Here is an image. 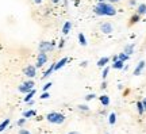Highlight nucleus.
I'll list each match as a JSON object with an SVG mask.
<instances>
[{
    "label": "nucleus",
    "mask_w": 146,
    "mask_h": 134,
    "mask_svg": "<svg viewBox=\"0 0 146 134\" xmlns=\"http://www.w3.org/2000/svg\"><path fill=\"white\" fill-rule=\"evenodd\" d=\"M94 12L100 16H114L116 15V8L112 4H110V3L100 1L99 4H96L94 7Z\"/></svg>",
    "instance_id": "f257e3e1"
},
{
    "label": "nucleus",
    "mask_w": 146,
    "mask_h": 134,
    "mask_svg": "<svg viewBox=\"0 0 146 134\" xmlns=\"http://www.w3.org/2000/svg\"><path fill=\"white\" fill-rule=\"evenodd\" d=\"M47 121L50 122V123H56V125H61L65 122V115L60 113H50L46 115Z\"/></svg>",
    "instance_id": "f03ea898"
},
{
    "label": "nucleus",
    "mask_w": 146,
    "mask_h": 134,
    "mask_svg": "<svg viewBox=\"0 0 146 134\" xmlns=\"http://www.w3.org/2000/svg\"><path fill=\"white\" fill-rule=\"evenodd\" d=\"M34 81L33 80H29V81H26V83H23L22 85H19V92H22V93H27V92H30L33 88H34Z\"/></svg>",
    "instance_id": "7ed1b4c3"
},
{
    "label": "nucleus",
    "mask_w": 146,
    "mask_h": 134,
    "mask_svg": "<svg viewBox=\"0 0 146 134\" xmlns=\"http://www.w3.org/2000/svg\"><path fill=\"white\" fill-rule=\"evenodd\" d=\"M54 49V42H49V41H43L39 43V50L43 53H47Z\"/></svg>",
    "instance_id": "20e7f679"
},
{
    "label": "nucleus",
    "mask_w": 146,
    "mask_h": 134,
    "mask_svg": "<svg viewBox=\"0 0 146 134\" xmlns=\"http://www.w3.org/2000/svg\"><path fill=\"white\" fill-rule=\"evenodd\" d=\"M100 31H102L103 34H111V33L114 31V27H112V25H111L110 22H104V23L100 25Z\"/></svg>",
    "instance_id": "39448f33"
},
{
    "label": "nucleus",
    "mask_w": 146,
    "mask_h": 134,
    "mask_svg": "<svg viewBox=\"0 0 146 134\" xmlns=\"http://www.w3.org/2000/svg\"><path fill=\"white\" fill-rule=\"evenodd\" d=\"M23 73L26 75L29 79H33L35 77L36 75V67H33V65H29V67L25 68V71H23Z\"/></svg>",
    "instance_id": "423d86ee"
},
{
    "label": "nucleus",
    "mask_w": 146,
    "mask_h": 134,
    "mask_svg": "<svg viewBox=\"0 0 146 134\" xmlns=\"http://www.w3.org/2000/svg\"><path fill=\"white\" fill-rule=\"evenodd\" d=\"M46 61H47V56H46V53L41 52V53H39V56H38V60H36V68L43 67V65L46 64Z\"/></svg>",
    "instance_id": "0eeeda50"
},
{
    "label": "nucleus",
    "mask_w": 146,
    "mask_h": 134,
    "mask_svg": "<svg viewBox=\"0 0 146 134\" xmlns=\"http://www.w3.org/2000/svg\"><path fill=\"white\" fill-rule=\"evenodd\" d=\"M145 67H146V62L145 61H139V62H138L137 68L134 69V76H139V75L142 73V71L145 69Z\"/></svg>",
    "instance_id": "6e6552de"
},
{
    "label": "nucleus",
    "mask_w": 146,
    "mask_h": 134,
    "mask_svg": "<svg viewBox=\"0 0 146 134\" xmlns=\"http://www.w3.org/2000/svg\"><path fill=\"white\" fill-rule=\"evenodd\" d=\"M134 47H135V45L134 43H130V45H126V47H125V50L123 52L127 54V56H131L133 53H134Z\"/></svg>",
    "instance_id": "1a4fd4ad"
},
{
    "label": "nucleus",
    "mask_w": 146,
    "mask_h": 134,
    "mask_svg": "<svg viewBox=\"0 0 146 134\" xmlns=\"http://www.w3.org/2000/svg\"><path fill=\"white\" fill-rule=\"evenodd\" d=\"M54 68H56V64H52V65H50V67H49V69H47L46 72L43 73V76H42V77H43V79L49 77V76H50V75H52V73L54 72V71H56V69H54Z\"/></svg>",
    "instance_id": "9d476101"
},
{
    "label": "nucleus",
    "mask_w": 146,
    "mask_h": 134,
    "mask_svg": "<svg viewBox=\"0 0 146 134\" xmlns=\"http://www.w3.org/2000/svg\"><path fill=\"white\" fill-rule=\"evenodd\" d=\"M108 61H110V58L108 57H102L99 61H98V67H100V68H104L107 64H108Z\"/></svg>",
    "instance_id": "9b49d317"
},
{
    "label": "nucleus",
    "mask_w": 146,
    "mask_h": 134,
    "mask_svg": "<svg viewBox=\"0 0 146 134\" xmlns=\"http://www.w3.org/2000/svg\"><path fill=\"white\" fill-rule=\"evenodd\" d=\"M112 68H114V69H123V68H125V62L120 61V60H116V61H114V64H112Z\"/></svg>",
    "instance_id": "f8f14e48"
},
{
    "label": "nucleus",
    "mask_w": 146,
    "mask_h": 134,
    "mask_svg": "<svg viewBox=\"0 0 146 134\" xmlns=\"http://www.w3.org/2000/svg\"><path fill=\"white\" fill-rule=\"evenodd\" d=\"M137 14H138V15H145L146 14V4L142 3V4L138 5V8H137Z\"/></svg>",
    "instance_id": "ddd939ff"
},
{
    "label": "nucleus",
    "mask_w": 146,
    "mask_h": 134,
    "mask_svg": "<svg viewBox=\"0 0 146 134\" xmlns=\"http://www.w3.org/2000/svg\"><path fill=\"white\" fill-rule=\"evenodd\" d=\"M66 62H68V58H66V57H64L62 60H60V61L56 64V68H54V69H56V71H58V69H60V68H62Z\"/></svg>",
    "instance_id": "4468645a"
},
{
    "label": "nucleus",
    "mask_w": 146,
    "mask_h": 134,
    "mask_svg": "<svg viewBox=\"0 0 146 134\" xmlns=\"http://www.w3.org/2000/svg\"><path fill=\"white\" fill-rule=\"evenodd\" d=\"M99 99H100V102H102V104H103L104 107L110 104V98L107 96V95H102V96H99Z\"/></svg>",
    "instance_id": "2eb2a0df"
},
{
    "label": "nucleus",
    "mask_w": 146,
    "mask_h": 134,
    "mask_svg": "<svg viewBox=\"0 0 146 134\" xmlns=\"http://www.w3.org/2000/svg\"><path fill=\"white\" fill-rule=\"evenodd\" d=\"M70 29H72V23H70V22H65V25H64V27H62V33L64 34H69Z\"/></svg>",
    "instance_id": "dca6fc26"
},
{
    "label": "nucleus",
    "mask_w": 146,
    "mask_h": 134,
    "mask_svg": "<svg viewBox=\"0 0 146 134\" xmlns=\"http://www.w3.org/2000/svg\"><path fill=\"white\" fill-rule=\"evenodd\" d=\"M8 125H10V119H8V118L4 119V121L0 123V133H1V131H4V130L8 127Z\"/></svg>",
    "instance_id": "f3484780"
},
{
    "label": "nucleus",
    "mask_w": 146,
    "mask_h": 134,
    "mask_svg": "<svg viewBox=\"0 0 146 134\" xmlns=\"http://www.w3.org/2000/svg\"><path fill=\"white\" fill-rule=\"evenodd\" d=\"M78 42H80V45H81V46H87V39H85V37H84L83 33H80V34H78Z\"/></svg>",
    "instance_id": "a211bd4d"
},
{
    "label": "nucleus",
    "mask_w": 146,
    "mask_h": 134,
    "mask_svg": "<svg viewBox=\"0 0 146 134\" xmlns=\"http://www.w3.org/2000/svg\"><path fill=\"white\" fill-rule=\"evenodd\" d=\"M34 95H35V89L33 88V89L30 91V92H27V96L25 98V102H27V103H29V102H30V100L33 99V96H34Z\"/></svg>",
    "instance_id": "6ab92c4d"
},
{
    "label": "nucleus",
    "mask_w": 146,
    "mask_h": 134,
    "mask_svg": "<svg viewBox=\"0 0 146 134\" xmlns=\"http://www.w3.org/2000/svg\"><path fill=\"white\" fill-rule=\"evenodd\" d=\"M35 111H34V110H29V111H25V113H23V117H25V118H30V117H35Z\"/></svg>",
    "instance_id": "aec40b11"
},
{
    "label": "nucleus",
    "mask_w": 146,
    "mask_h": 134,
    "mask_svg": "<svg viewBox=\"0 0 146 134\" xmlns=\"http://www.w3.org/2000/svg\"><path fill=\"white\" fill-rule=\"evenodd\" d=\"M118 58H119L120 61H127V60H129V58H130V56H127V54H126L125 52L123 53H119V54H118Z\"/></svg>",
    "instance_id": "412c9836"
},
{
    "label": "nucleus",
    "mask_w": 146,
    "mask_h": 134,
    "mask_svg": "<svg viewBox=\"0 0 146 134\" xmlns=\"http://www.w3.org/2000/svg\"><path fill=\"white\" fill-rule=\"evenodd\" d=\"M108 122H110V125H114L115 122H116V114H115V113H111V114H110Z\"/></svg>",
    "instance_id": "4be33fe9"
},
{
    "label": "nucleus",
    "mask_w": 146,
    "mask_h": 134,
    "mask_svg": "<svg viewBox=\"0 0 146 134\" xmlns=\"http://www.w3.org/2000/svg\"><path fill=\"white\" fill-rule=\"evenodd\" d=\"M137 110H138V113L141 114H143L145 113V107H143V104H142V102H138V103H137Z\"/></svg>",
    "instance_id": "5701e85b"
},
{
    "label": "nucleus",
    "mask_w": 146,
    "mask_h": 134,
    "mask_svg": "<svg viewBox=\"0 0 146 134\" xmlns=\"http://www.w3.org/2000/svg\"><path fill=\"white\" fill-rule=\"evenodd\" d=\"M139 18H141V15H138V14H135V15H133V16H131V19H130V23H131V25H134V23H137V22L139 21Z\"/></svg>",
    "instance_id": "b1692460"
},
{
    "label": "nucleus",
    "mask_w": 146,
    "mask_h": 134,
    "mask_svg": "<svg viewBox=\"0 0 146 134\" xmlns=\"http://www.w3.org/2000/svg\"><path fill=\"white\" fill-rule=\"evenodd\" d=\"M110 72V67H104V69H103V73H102V76H103V79L107 77V75H108Z\"/></svg>",
    "instance_id": "393cba45"
},
{
    "label": "nucleus",
    "mask_w": 146,
    "mask_h": 134,
    "mask_svg": "<svg viewBox=\"0 0 146 134\" xmlns=\"http://www.w3.org/2000/svg\"><path fill=\"white\" fill-rule=\"evenodd\" d=\"M78 110H84V111H89V107L88 106H83V104H80V106H77Z\"/></svg>",
    "instance_id": "a878e982"
},
{
    "label": "nucleus",
    "mask_w": 146,
    "mask_h": 134,
    "mask_svg": "<svg viewBox=\"0 0 146 134\" xmlns=\"http://www.w3.org/2000/svg\"><path fill=\"white\" fill-rule=\"evenodd\" d=\"M52 85H53V83H46V84L43 85V91H47V89L52 87Z\"/></svg>",
    "instance_id": "bb28decb"
},
{
    "label": "nucleus",
    "mask_w": 146,
    "mask_h": 134,
    "mask_svg": "<svg viewBox=\"0 0 146 134\" xmlns=\"http://www.w3.org/2000/svg\"><path fill=\"white\" fill-rule=\"evenodd\" d=\"M49 96H50V95H49V92H47V91H45V92L41 95V99H47Z\"/></svg>",
    "instance_id": "cd10ccee"
},
{
    "label": "nucleus",
    "mask_w": 146,
    "mask_h": 134,
    "mask_svg": "<svg viewBox=\"0 0 146 134\" xmlns=\"http://www.w3.org/2000/svg\"><path fill=\"white\" fill-rule=\"evenodd\" d=\"M94 98H95L94 93H89V95H87V96H85V100H92Z\"/></svg>",
    "instance_id": "c85d7f7f"
},
{
    "label": "nucleus",
    "mask_w": 146,
    "mask_h": 134,
    "mask_svg": "<svg viewBox=\"0 0 146 134\" xmlns=\"http://www.w3.org/2000/svg\"><path fill=\"white\" fill-rule=\"evenodd\" d=\"M25 122H26V118H22L18 121V126H22V125H25Z\"/></svg>",
    "instance_id": "c756f323"
},
{
    "label": "nucleus",
    "mask_w": 146,
    "mask_h": 134,
    "mask_svg": "<svg viewBox=\"0 0 146 134\" xmlns=\"http://www.w3.org/2000/svg\"><path fill=\"white\" fill-rule=\"evenodd\" d=\"M19 134H31L29 130H26V129H21L19 130Z\"/></svg>",
    "instance_id": "7c9ffc66"
},
{
    "label": "nucleus",
    "mask_w": 146,
    "mask_h": 134,
    "mask_svg": "<svg viewBox=\"0 0 146 134\" xmlns=\"http://www.w3.org/2000/svg\"><path fill=\"white\" fill-rule=\"evenodd\" d=\"M64 45H65V41L61 39V42H60V47H64Z\"/></svg>",
    "instance_id": "2f4dec72"
},
{
    "label": "nucleus",
    "mask_w": 146,
    "mask_h": 134,
    "mask_svg": "<svg viewBox=\"0 0 146 134\" xmlns=\"http://www.w3.org/2000/svg\"><path fill=\"white\" fill-rule=\"evenodd\" d=\"M142 104H143V107H145V111H146V98L142 100Z\"/></svg>",
    "instance_id": "473e14b6"
},
{
    "label": "nucleus",
    "mask_w": 146,
    "mask_h": 134,
    "mask_svg": "<svg viewBox=\"0 0 146 134\" xmlns=\"http://www.w3.org/2000/svg\"><path fill=\"white\" fill-rule=\"evenodd\" d=\"M106 87H107V83H106V81H104V83H103V84H102V88H103V89H104V88H106Z\"/></svg>",
    "instance_id": "72a5a7b5"
},
{
    "label": "nucleus",
    "mask_w": 146,
    "mask_h": 134,
    "mask_svg": "<svg viewBox=\"0 0 146 134\" xmlns=\"http://www.w3.org/2000/svg\"><path fill=\"white\" fill-rule=\"evenodd\" d=\"M41 1L42 0H34V3H35V4H41Z\"/></svg>",
    "instance_id": "f704fd0d"
},
{
    "label": "nucleus",
    "mask_w": 146,
    "mask_h": 134,
    "mask_svg": "<svg viewBox=\"0 0 146 134\" xmlns=\"http://www.w3.org/2000/svg\"><path fill=\"white\" fill-rule=\"evenodd\" d=\"M116 60H119V58H118V56H114V57H112V61H116Z\"/></svg>",
    "instance_id": "c9c22d12"
},
{
    "label": "nucleus",
    "mask_w": 146,
    "mask_h": 134,
    "mask_svg": "<svg viewBox=\"0 0 146 134\" xmlns=\"http://www.w3.org/2000/svg\"><path fill=\"white\" fill-rule=\"evenodd\" d=\"M68 134H81V133H78V131H70V133H68Z\"/></svg>",
    "instance_id": "e433bc0d"
},
{
    "label": "nucleus",
    "mask_w": 146,
    "mask_h": 134,
    "mask_svg": "<svg viewBox=\"0 0 146 134\" xmlns=\"http://www.w3.org/2000/svg\"><path fill=\"white\" fill-rule=\"evenodd\" d=\"M110 3H116V1H119V0H108Z\"/></svg>",
    "instance_id": "4c0bfd02"
},
{
    "label": "nucleus",
    "mask_w": 146,
    "mask_h": 134,
    "mask_svg": "<svg viewBox=\"0 0 146 134\" xmlns=\"http://www.w3.org/2000/svg\"><path fill=\"white\" fill-rule=\"evenodd\" d=\"M53 3H58V1H60V0H52Z\"/></svg>",
    "instance_id": "58836bf2"
},
{
    "label": "nucleus",
    "mask_w": 146,
    "mask_h": 134,
    "mask_svg": "<svg viewBox=\"0 0 146 134\" xmlns=\"http://www.w3.org/2000/svg\"><path fill=\"white\" fill-rule=\"evenodd\" d=\"M98 1H99V3H100V1H106V0H98Z\"/></svg>",
    "instance_id": "ea45409f"
}]
</instances>
